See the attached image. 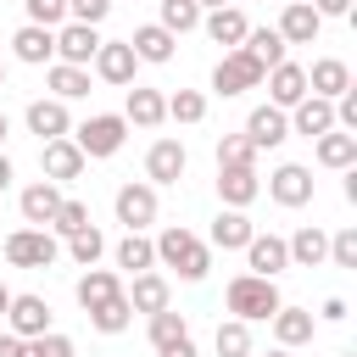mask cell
I'll return each instance as SVG.
<instances>
[{"label":"cell","instance_id":"1","mask_svg":"<svg viewBox=\"0 0 357 357\" xmlns=\"http://www.w3.org/2000/svg\"><path fill=\"white\" fill-rule=\"evenodd\" d=\"M156 262H167L178 279L195 284V279H206V268H212V245L173 223V229H162V240H156Z\"/></svg>","mask_w":357,"mask_h":357},{"label":"cell","instance_id":"2","mask_svg":"<svg viewBox=\"0 0 357 357\" xmlns=\"http://www.w3.org/2000/svg\"><path fill=\"white\" fill-rule=\"evenodd\" d=\"M229 312L245 318V324L273 318V312H279V284L262 279V273H240V279H229Z\"/></svg>","mask_w":357,"mask_h":357},{"label":"cell","instance_id":"3","mask_svg":"<svg viewBox=\"0 0 357 357\" xmlns=\"http://www.w3.org/2000/svg\"><path fill=\"white\" fill-rule=\"evenodd\" d=\"M262 78H268V67H262V61H257L245 45H234V50H229V56L212 67V89H218L223 100H229V95H245V89H257Z\"/></svg>","mask_w":357,"mask_h":357},{"label":"cell","instance_id":"4","mask_svg":"<svg viewBox=\"0 0 357 357\" xmlns=\"http://www.w3.org/2000/svg\"><path fill=\"white\" fill-rule=\"evenodd\" d=\"M123 139H128V123H123L117 112H95L89 123H78V128H73V145H78L84 156H117V151H123Z\"/></svg>","mask_w":357,"mask_h":357},{"label":"cell","instance_id":"5","mask_svg":"<svg viewBox=\"0 0 357 357\" xmlns=\"http://www.w3.org/2000/svg\"><path fill=\"white\" fill-rule=\"evenodd\" d=\"M56 257H61V245H56L45 229H33V223L17 229V234H6V262H11V268H50Z\"/></svg>","mask_w":357,"mask_h":357},{"label":"cell","instance_id":"6","mask_svg":"<svg viewBox=\"0 0 357 357\" xmlns=\"http://www.w3.org/2000/svg\"><path fill=\"white\" fill-rule=\"evenodd\" d=\"M84 162H89V156H84L67 134H61V139H45V151H39V167H45V178H50V184L78 178V173H84Z\"/></svg>","mask_w":357,"mask_h":357},{"label":"cell","instance_id":"7","mask_svg":"<svg viewBox=\"0 0 357 357\" xmlns=\"http://www.w3.org/2000/svg\"><path fill=\"white\" fill-rule=\"evenodd\" d=\"M112 206H117L123 229H145V223H156V184H123Z\"/></svg>","mask_w":357,"mask_h":357},{"label":"cell","instance_id":"8","mask_svg":"<svg viewBox=\"0 0 357 357\" xmlns=\"http://www.w3.org/2000/svg\"><path fill=\"white\" fill-rule=\"evenodd\" d=\"M6 324H11V335H17V340H33V335H45V329H50V301H45V296H11Z\"/></svg>","mask_w":357,"mask_h":357},{"label":"cell","instance_id":"9","mask_svg":"<svg viewBox=\"0 0 357 357\" xmlns=\"http://www.w3.org/2000/svg\"><path fill=\"white\" fill-rule=\"evenodd\" d=\"M134 67H139V56H134L128 39H100V50H95V73H100L106 84H134Z\"/></svg>","mask_w":357,"mask_h":357},{"label":"cell","instance_id":"10","mask_svg":"<svg viewBox=\"0 0 357 357\" xmlns=\"http://www.w3.org/2000/svg\"><path fill=\"white\" fill-rule=\"evenodd\" d=\"M245 139H251L257 151L284 145V139H290V117H284V106H257V112L245 117Z\"/></svg>","mask_w":357,"mask_h":357},{"label":"cell","instance_id":"11","mask_svg":"<svg viewBox=\"0 0 357 357\" xmlns=\"http://www.w3.org/2000/svg\"><path fill=\"white\" fill-rule=\"evenodd\" d=\"M268 195H273L279 206H307V201H312V173H307L301 162H284V167H273Z\"/></svg>","mask_w":357,"mask_h":357},{"label":"cell","instance_id":"12","mask_svg":"<svg viewBox=\"0 0 357 357\" xmlns=\"http://www.w3.org/2000/svg\"><path fill=\"white\" fill-rule=\"evenodd\" d=\"M245 268L262 273V279H279V273L290 268L284 240H279V234H251V240H245Z\"/></svg>","mask_w":357,"mask_h":357},{"label":"cell","instance_id":"13","mask_svg":"<svg viewBox=\"0 0 357 357\" xmlns=\"http://www.w3.org/2000/svg\"><path fill=\"white\" fill-rule=\"evenodd\" d=\"M95 50H100V33H95L89 22H67V28L56 33V56H61L67 67H84V61H95Z\"/></svg>","mask_w":357,"mask_h":357},{"label":"cell","instance_id":"14","mask_svg":"<svg viewBox=\"0 0 357 357\" xmlns=\"http://www.w3.org/2000/svg\"><path fill=\"white\" fill-rule=\"evenodd\" d=\"M346 89H351V67H346L340 56H324V61H312V67H307V95L335 100V95H346Z\"/></svg>","mask_w":357,"mask_h":357},{"label":"cell","instance_id":"15","mask_svg":"<svg viewBox=\"0 0 357 357\" xmlns=\"http://www.w3.org/2000/svg\"><path fill=\"white\" fill-rule=\"evenodd\" d=\"M184 145L178 139H156L151 151H145V173H151V184H178L184 178Z\"/></svg>","mask_w":357,"mask_h":357},{"label":"cell","instance_id":"16","mask_svg":"<svg viewBox=\"0 0 357 357\" xmlns=\"http://www.w3.org/2000/svg\"><path fill=\"white\" fill-rule=\"evenodd\" d=\"M318 28H324V17H318L307 0H290L284 17H279V39H284V45H312Z\"/></svg>","mask_w":357,"mask_h":357},{"label":"cell","instance_id":"17","mask_svg":"<svg viewBox=\"0 0 357 357\" xmlns=\"http://www.w3.org/2000/svg\"><path fill=\"white\" fill-rule=\"evenodd\" d=\"M162 117H167V95L134 84V89H128V106H123V123H134V128H156Z\"/></svg>","mask_w":357,"mask_h":357},{"label":"cell","instance_id":"18","mask_svg":"<svg viewBox=\"0 0 357 357\" xmlns=\"http://www.w3.org/2000/svg\"><path fill=\"white\" fill-rule=\"evenodd\" d=\"M11 50H17V61H28V67H45V61L56 56V28H39V22H28V28H17Z\"/></svg>","mask_w":357,"mask_h":357},{"label":"cell","instance_id":"19","mask_svg":"<svg viewBox=\"0 0 357 357\" xmlns=\"http://www.w3.org/2000/svg\"><path fill=\"white\" fill-rule=\"evenodd\" d=\"M218 195H223V206H251L262 195L257 167H218Z\"/></svg>","mask_w":357,"mask_h":357},{"label":"cell","instance_id":"20","mask_svg":"<svg viewBox=\"0 0 357 357\" xmlns=\"http://www.w3.org/2000/svg\"><path fill=\"white\" fill-rule=\"evenodd\" d=\"M268 95H273V106H296L307 95V67H296V61L268 67Z\"/></svg>","mask_w":357,"mask_h":357},{"label":"cell","instance_id":"21","mask_svg":"<svg viewBox=\"0 0 357 357\" xmlns=\"http://www.w3.org/2000/svg\"><path fill=\"white\" fill-rule=\"evenodd\" d=\"M329 128H335V100H324V95H301V100H296V134L318 139V134H329Z\"/></svg>","mask_w":357,"mask_h":357},{"label":"cell","instance_id":"22","mask_svg":"<svg viewBox=\"0 0 357 357\" xmlns=\"http://www.w3.org/2000/svg\"><path fill=\"white\" fill-rule=\"evenodd\" d=\"M56 206H61V190H56L50 178H39V184H28V190H22V223L45 229V223L56 218Z\"/></svg>","mask_w":357,"mask_h":357},{"label":"cell","instance_id":"23","mask_svg":"<svg viewBox=\"0 0 357 357\" xmlns=\"http://www.w3.org/2000/svg\"><path fill=\"white\" fill-rule=\"evenodd\" d=\"M273 340H279V346H290V351H296V346H307V340H312V312H307V307H284V301H279V312H273Z\"/></svg>","mask_w":357,"mask_h":357},{"label":"cell","instance_id":"24","mask_svg":"<svg viewBox=\"0 0 357 357\" xmlns=\"http://www.w3.org/2000/svg\"><path fill=\"white\" fill-rule=\"evenodd\" d=\"M128 45H134V56H139V61H156V67H162V61H173V45H178V39H173L162 22H145V28H134V39H128Z\"/></svg>","mask_w":357,"mask_h":357},{"label":"cell","instance_id":"25","mask_svg":"<svg viewBox=\"0 0 357 357\" xmlns=\"http://www.w3.org/2000/svg\"><path fill=\"white\" fill-rule=\"evenodd\" d=\"M73 123H67V100H33L28 106V134L39 139H61Z\"/></svg>","mask_w":357,"mask_h":357},{"label":"cell","instance_id":"26","mask_svg":"<svg viewBox=\"0 0 357 357\" xmlns=\"http://www.w3.org/2000/svg\"><path fill=\"white\" fill-rule=\"evenodd\" d=\"M251 234H257V229H251V218H245L240 206L218 212V223H212V245H218V251H245Z\"/></svg>","mask_w":357,"mask_h":357},{"label":"cell","instance_id":"27","mask_svg":"<svg viewBox=\"0 0 357 357\" xmlns=\"http://www.w3.org/2000/svg\"><path fill=\"white\" fill-rule=\"evenodd\" d=\"M284 251H290V262H296V268H318V262L329 257V234L307 223V229H296V234L284 240Z\"/></svg>","mask_w":357,"mask_h":357},{"label":"cell","instance_id":"28","mask_svg":"<svg viewBox=\"0 0 357 357\" xmlns=\"http://www.w3.org/2000/svg\"><path fill=\"white\" fill-rule=\"evenodd\" d=\"M201 22H206V33H212L218 45H229V50H234V45H245V28H251L240 6H218V11H212V17H201Z\"/></svg>","mask_w":357,"mask_h":357},{"label":"cell","instance_id":"29","mask_svg":"<svg viewBox=\"0 0 357 357\" xmlns=\"http://www.w3.org/2000/svg\"><path fill=\"white\" fill-rule=\"evenodd\" d=\"M117 290H123V284H117V273H106V268H89V273L78 279V290H73V296H78V307H84V312H95V307H106Z\"/></svg>","mask_w":357,"mask_h":357},{"label":"cell","instance_id":"30","mask_svg":"<svg viewBox=\"0 0 357 357\" xmlns=\"http://www.w3.org/2000/svg\"><path fill=\"white\" fill-rule=\"evenodd\" d=\"M123 296H128L134 312H162L167 307V279L145 268V273H134V290H123Z\"/></svg>","mask_w":357,"mask_h":357},{"label":"cell","instance_id":"31","mask_svg":"<svg viewBox=\"0 0 357 357\" xmlns=\"http://www.w3.org/2000/svg\"><path fill=\"white\" fill-rule=\"evenodd\" d=\"M318 162H324V167H351V162H357V134H346V128L318 134Z\"/></svg>","mask_w":357,"mask_h":357},{"label":"cell","instance_id":"32","mask_svg":"<svg viewBox=\"0 0 357 357\" xmlns=\"http://www.w3.org/2000/svg\"><path fill=\"white\" fill-rule=\"evenodd\" d=\"M151 262H156V245H151L139 229H128V234L117 240V268H128V273H145Z\"/></svg>","mask_w":357,"mask_h":357},{"label":"cell","instance_id":"33","mask_svg":"<svg viewBox=\"0 0 357 357\" xmlns=\"http://www.w3.org/2000/svg\"><path fill=\"white\" fill-rule=\"evenodd\" d=\"M89 324H95L100 335H123V329L134 324V307H128V296L117 290V296H112L106 307H95V312H89Z\"/></svg>","mask_w":357,"mask_h":357},{"label":"cell","instance_id":"34","mask_svg":"<svg viewBox=\"0 0 357 357\" xmlns=\"http://www.w3.org/2000/svg\"><path fill=\"white\" fill-rule=\"evenodd\" d=\"M245 50H251L262 67H279V61H284V39H279V28H245Z\"/></svg>","mask_w":357,"mask_h":357},{"label":"cell","instance_id":"35","mask_svg":"<svg viewBox=\"0 0 357 357\" xmlns=\"http://www.w3.org/2000/svg\"><path fill=\"white\" fill-rule=\"evenodd\" d=\"M212 346H218V357H251V329H245V318H229V324H218Z\"/></svg>","mask_w":357,"mask_h":357},{"label":"cell","instance_id":"36","mask_svg":"<svg viewBox=\"0 0 357 357\" xmlns=\"http://www.w3.org/2000/svg\"><path fill=\"white\" fill-rule=\"evenodd\" d=\"M162 6V28L178 39V33H190V28H201V6L195 0H156Z\"/></svg>","mask_w":357,"mask_h":357},{"label":"cell","instance_id":"37","mask_svg":"<svg viewBox=\"0 0 357 357\" xmlns=\"http://www.w3.org/2000/svg\"><path fill=\"white\" fill-rule=\"evenodd\" d=\"M50 89H56V100H78V95H89V73L56 61V67H50Z\"/></svg>","mask_w":357,"mask_h":357},{"label":"cell","instance_id":"38","mask_svg":"<svg viewBox=\"0 0 357 357\" xmlns=\"http://www.w3.org/2000/svg\"><path fill=\"white\" fill-rule=\"evenodd\" d=\"M184 335H190L184 312H173V307L151 312V346H156V351H162V346H173V340H184Z\"/></svg>","mask_w":357,"mask_h":357},{"label":"cell","instance_id":"39","mask_svg":"<svg viewBox=\"0 0 357 357\" xmlns=\"http://www.w3.org/2000/svg\"><path fill=\"white\" fill-rule=\"evenodd\" d=\"M167 117H173V123H201V117H206V95H201V89L167 95Z\"/></svg>","mask_w":357,"mask_h":357},{"label":"cell","instance_id":"40","mask_svg":"<svg viewBox=\"0 0 357 357\" xmlns=\"http://www.w3.org/2000/svg\"><path fill=\"white\" fill-rule=\"evenodd\" d=\"M257 162V145L245 134H223L218 139V167H251Z\"/></svg>","mask_w":357,"mask_h":357},{"label":"cell","instance_id":"41","mask_svg":"<svg viewBox=\"0 0 357 357\" xmlns=\"http://www.w3.org/2000/svg\"><path fill=\"white\" fill-rule=\"evenodd\" d=\"M67 251H73V262H78V268H95V257L106 251V240H100V229L89 223V229H78V234H67Z\"/></svg>","mask_w":357,"mask_h":357},{"label":"cell","instance_id":"42","mask_svg":"<svg viewBox=\"0 0 357 357\" xmlns=\"http://www.w3.org/2000/svg\"><path fill=\"white\" fill-rule=\"evenodd\" d=\"M17 357H73V340H67V335H56V329H45V335L22 340V351H17Z\"/></svg>","mask_w":357,"mask_h":357},{"label":"cell","instance_id":"43","mask_svg":"<svg viewBox=\"0 0 357 357\" xmlns=\"http://www.w3.org/2000/svg\"><path fill=\"white\" fill-rule=\"evenodd\" d=\"M50 229H56V234H78V229H89V206H84V201H67V195H61V206H56Z\"/></svg>","mask_w":357,"mask_h":357},{"label":"cell","instance_id":"44","mask_svg":"<svg viewBox=\"0 0 357 357\" xmlns=\"http://www.w3.org/2000/svg\"><path fill=\"white\" fill-rule=\"evenodd\" d=\"M329 257H335V268H357V229H340L329 240Z\"/></svg>","mask_w":357,"mask_h":357},{"label":"cell","instance_id":"45","mask_svg":"<svg viewBox=\"0 0 357 357\" xmlns=\"http://www.w3.org/2000/svg\"><path fill=\"white\" fill-rule=\"evenodd\" d=\"M67 17V0H28V22H39V28H56Z\"/></svg>","mask_w":357,"mask_h":357},{"label":"cell","instance_id":"46","mask_svg":"<svg viewBox=\"0 0 357 357\" xmlns=\"http://www.w3.org/2000/svg\"><path fill=\"white\" fill-rule=\"evenodd\" d=\"M106 11H112V0H67V17L73 22H89V28L106 22Z\"/></svg>","mask_w":357,"mask_h":357},{"label":"cell","instance_id":"47","mask_svg":"<svg viewBox=\"0 0 357 357\" xmlns=\"http://www.w3.org/2000/svg\"><path fill=\"white\" fill-rule=\"evenodd\" d=\"M307 6H312L318 17H346V11H351V0H307Z\"/></svg>","mask_w":357,"mask_h":357},{"label":"cell","instance_id":"48","mask_svg":"<svg viewBox=\"0 0 357 357\" xmlns=\"http://www.w3.org/2000/svg\"><path fill=\"white\" fill-rule=\"evenodd\" d=\"M156 357H195V340H190V335H184V340H173V346H162V351H156Z\"/></svg>","mask_w":357,"mask_h":357},{"label":"cell","instance_id":"49","mask_svg":"<svg viewBox=\"0 0 357 357\" xmlns=\"http://www.w3.org/2000/svg\"><path fill=\"white\" fill-rule=\"evenodd\" d=\"M17 351H22V340H17L11 329H6V335H0V357H17Z\"/></svg>","mask_w":357,"mask_h":357},{"label":"cell","instance_id":"50","mask_svg":"<svg viewBox=\"0 0 357 357\" xmlns=\"http://www.w3.org/2000/svg\"><path fill=\"white\" fill-rule=\"evenodd\" d=\"M6 184H11V156L0 151V195H6Z\"/></svg>","mask_w":357,"mask_h":357},{"label":"cell","instance_id":"51","mask_svg":"<svg viewBox=\"0 0 357 357\" xmlns=\"http://www.w3.org/2000/svg\"><path fill=\"white\" fill-rule=\"evenodd\" d=\"M6 307H11V290H6V284H0V318H6Z\"/></svg>","mask_w":357,"mask_h":357},{"label":"cell","instance_id":"52","mask_svg":"<svg viewBox=\"0 0 357 357\" xmlns=\"http://www.w3.org/2000/svg\"><path fill=\"white\" fill-rule=\"evenodd\" d=\"M6 134H11V123H6V112H0V145H6Z\"/></svg>","mask_w":357,"mask_h":357},{"label":"cell","instance_id":"53","mask_svg":"<svg viewBox=\"0 0 357 357\" xmlns=\"http://www.w3.org/2000/svg\"><path fill=\"white\" fill-rule=\"evenodd\" d=\"M195 6H212V11H218V6H223V0H195Z\"/></svg>","mask_w":357,"mask_h":357},{"label":"cell","instance_id":"54","mask_svg":"<svg viewBox=\"0 0 357 357\" xmlns=\"http://www.w3.org/2000/svg\"><path fill=\"white\" fill-rule=\"evenodd\" d=\"M268 357H290V346H279V351H268Z\"/></svg>","mask_w":357,"mask_h":357},{"label":"cell","instance_id":"55","mask_svg":"<svg viewBox=\"0 0 357 357\" xmlns=\"http://www.w3.org/2000/svg\"><path fill=\"white\" fill-rule=\"evenodd\" d=\"M0 89H6V61H0Z\"/></svg>","mask_w":357,"mask_h":357},{"label":"cell","instance_id":"56","mask_svg":"<svg viewBox=\"0 0 357 357\" xmlns=\"http://www.w3.org/2000/svg\"><path fill=\"white\" fill-rule=\"evenodd\" d=\"M340 357H351V351H340Z\"/></svg>","mask_w":357,"mask_h":357},{"label":"cell","instance_id":"57","mask_svg":"<svg viewBox=\"0 0 357 357\" xmlns=\"http://www.w3.org/2000/svg\"><path fill=\"white\" fill-rule=\"evenodd\" d=\"M284 6H290V0H284Z\"/></svg>","mask_w":357,"mask_h":357}]
</instances>
